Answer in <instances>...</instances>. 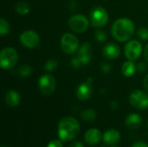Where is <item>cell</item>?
<instances>
[{
	"mask_svg": "<svg viewBox=\"0 0 148 147\" xmlns=\"http://www.w3.org/2000/svg\"><path fill=\"white\" fill-rule=\"evenodd\" d=\"M61 47L64 53L74 54L78 50L79 41L75 35L65 33L61 38Z\"/></svg>",
	"mask_w": 148,
	"mask_h": 147,
	"instance_id": "8992f818",
	"label": "cell"
},
{
	"mask_svg": "<svg viewBox=\"0 0 148 147\" xmlns=\"http://www.w3.org/2000/svg\"><path fill=\"white\" fill-rule=\"evenodd\" d=\"M92 79L88 78L85 82L81 83L76 89V96L80 101H87L92 95Z\"/></svg>",
	"mask_w": 148,
	"mask_h": 147,
	"instance_id": "7c38bea8",
	"label": "cell"
},
{
	"mask_svg": "<svg viewBox=\"0 0 148 147\" xmlns=\"http://www.w3.org/2000/svg\"><path fill=\"white\" fill-rule=\"evenodd\" d=\"M18 60V54L14 48L6 47L0 53V65L3 69L13 68Z\"/></svg>",
	"mask_w": 148,
	"mask_h": 147,
	"instance_id": "277c9868",
	"label": "cell"
},
{
	"mask_svg": "<svg viewBox=\"0 0 148 147\" xmlns=\"http://www.w3.org/2000/svg\"><path fill=\"white\" fill-rule=\"evenodd\" d=\"M112 69V67L109 63L108 62H105V63H102L101 65V70L102 71V73H105V74H108Z\"/></svg>",
	"mask_w": 148,
	"mask_h": 147,
	"instance_id": "4316f807",
	"label": "cell"
},
{
	"mask_svg": "<svg viewBox=\"0 0 148 147\" xmlns=\"http://www.w3.org/2000/svg\"><path fill=\"white\" fill-rule=\"evenodd\" d=\"M6 104L10 107H17L20 103V95L15 90H9L4 96Z\"/></svg>",
	"mask_w": 148,
	"mask_h": 147,
	"instance_id": "e0dca14e",
	"label": "cell"
},
{
	"mask_svg": "<svg viewBox=\"0 0 148 147\" xmlns=\"http://www.w3.org/2000/svg\"><path fill=\"white\" fill-rule=\"evenodd\" d=\"M127 126L130 129H137L141 126L143 123V119L138 113H130L127 116L125 120Z\"/></svg>",
	"mask_w": 148,
	"mask_h": 147,
	"instance_id": "2e32d148",
	"label": "cell"
},
{
	"mask_svg": "<svg viewBox=\"0 0 148 147\" xmlns=\"http://www.w3.org/2000/svg\"><path fill=\"white\" fill-rule=\"evenodd\" d=\"M29 4L26 2H19L16 6V10L19 15L24 16L29 12Z\"/></svg>",
	"mask_w": 148,
	"mask_h": 147,
	"instance_id": "d6986e66",
	"label": "cell"
},
{
	"mask_svg": "<svg viewBox=\"0 0 148 147\" xmlns=\"http://www.w3.org/2000/svg\"><path fill=\"white\" fill-rule=\"evenodd\" d=\"M136 34H137V36L139 38H140L141 40H144V41L148 40V28H147V27L140 28L137 30Z\"/></svg>",
	"mask_w": 148,
	"mask_h": 147,
	"instance_id": "cb8c5ba5",
	"label": "cell"
},
{
	"mask_svg": "<svg viewBox=\"0 0 148 147\" xmlns=\"http://www.w3.org/2000/svg\"><path fill=\"white\" fill-rule=\"evenodd\" d=\"M143 51L141 43L137 40H132L127 42L124 48L125 55L129 61L137 60Z\"/></svg>",
	"mask_w": 148,
	"mask_h": 147,
	"instance_id": "30bf717a",
	"label": "cell"
},
{
	"mask_svg": "<svg viewBox=\"0 0 148 147\" xmlns=\"http://www.w3.org/2000/svg\"><path fill=\"white\" fill-rule=\"evenodd\" d=\"M136 65L133 62V61H127L125 62L122 64L121 67V71L122 74L126 76V77H131L132 75H134L136 72Z\"/></svg>",
	"mask_w": 148,
	"mask_h": 147,
	"instance_id": "ac0fdd59",
	"label": "cell"
},
{
	"mask_svg": "<svg viewBox=\"0 0 148 147\" xmlns=\"http://www.w3.org/2000/svg\"><path fill=\"white\" fill-rule=\"evenodd\" d=\"M95 39L100 42H105L108 38V36H107V33L104 32L103 30H100V29H97L95 32Z\"/></svg>",
	"mask_w": 148,
	"mask_h": 147,
	"instance_id": "d4e9b609",
	"label": "cell"
},
{
	"mask_svg": "<svg viewBox=\"0 0 148 147\" xmlns=\"http://www.w3.org/2000/svg\"><path fill=\"white\" fill-rule=\"evenodd\" d=\"M2 147H4V146H2Z\"/></svg>",
	"mask_w": 148,
	"mask_h": 147,
	"instance_id": "e575fe53",
	"label": "cell"
},
{
	"mask_svg": "<svg viewBox=\"0 0 148 147\" xmlns=\"http://www.w3.org/2000/svg\"><path fill=\"white\" fill-rule=\"evenodd\" d=\"M58 67V62L55 59H49L48 61H46L45 64H44V69L47 72H54Z\"/></svg>",
	"mask_w": 148,
	"mask_h": 147,
	"instance_id": "7402d4cb",
	"label": "cell"
},
{
	"mask_svg": "<svg viewBox=\"0 0 148 147\" xmlns=\"http://www.w3.org/2000/svg\"><path fill=\"white\" fill-rule=\"evenodd\" d=\"M111 147H118V146H111Z\"/></svg>",
	"mask_w": 148,
	"mask_h": 147,
	"instance_id": "836d02e7",
	"label": "cell"
},
{
	"mask_svg": "<svg viewBox=\"0 0 148 147\" xmlns=\"http://www.w3.org/2000/svg\"><path fill=\"white\" fill-rule=\"evenodd\" d=\"M130 104L140 110L148 107V94L141 90H134L129 95Z\"/></svg>",
	"mask_w": 148,
	"mask_h": 147,
	"instance_id": "9c48e42d",
	"label": "cell"
},
{
	"mask_svg": "<svg viewBox=\"0 0 148 147\" xmlns=\"http://www.w3.org/2000/svg\"><path fill=\"white\" fill-rule=\"evenodd\" d=\"M80 133L78 121L70 116L62 118L58 124V136L62 141H71L75 139Z\"/></svg>",
	"mask_w": 148,
	"mask_h": 147,
	"instance_id": "6da1fadb",
	"label": "cell"
},
{
	"mask_svg": "<svg viewBox=\"0 0 148 147\" xmlns=\"http://www.w3.org/2000/svg\"><path fill=\"white\" fill-rule=\"evenodd\" d=\"M82 119L85 121H93L96 119V113L93 109H86L82 113Z\"/></svg>",
	"mask_w": 148,
	"mask_h": 147,
	"instance_id": "44dd1931",
	"label": "cell"
},
{
	"mask_svg": "<svg viewBox=\"0 0 148 147\" xmlns=\"http://www.w3.org/2000/svg\"><path fill=\"white\" fill-rule=\"evenodd\" d=\"M120 53H121L120 47L116 43H114V42L107 43L102 49L103 55L110 60L118 58L120 56Z\"/></svg>",
	"mask_w": 148,
	"mask_h": 147,
	"instance_id": "4fadbf2b",
	"label": "cell"
},
{
	"mask_svg": "<svg viewBox=\"0 0 148 147\" xmlns=\"http://www.w3.org/2000/svg\"><path fill=\"white\" fill-rule=\"evenodd\" d=\"M143 86L146 88V90L148 91V75L144 78V80H143Z\"/></svg>",
	"mask_w": 148,
	"mask_h": 147,
	"instance_id": "d6a6232c",
	"label": "cell"
},
{
	"mask_svg": "<svg viewBox=\"0 0 148 147\" xmlns=\"http://www.w3.org/2000/svg\"><path fill=\"white\" fill-rule=\"evenodd\" d=\"M102 139L101 132L96 128H91L88 130L85 133V140L88 145L95 146L100 143Z\"/></svg>",
	"mask_w": 148,
	"mask_h": 147,
	"instance_id": "5bb4252c",
	"label": "cell"
},
{
	"mask_svg": "<svg viewBox=\"0 0 148 147\" xmlns=\"http://www.w3.org/2000/svg\"><path fill=\"white\" fill-rule=\"evenodd\" d=\"M88 25H89L88 19L82 14L73 15L69 19V28L76 33H82L86 31Z\"/></svg>",
	"mask_w": 148,
	"mask_h": 147,
	"instance_id": "52a82bcc",
	"label": "cell"
},
{
	"mask_svg": "<svg viewBox=\"0 0 148 147\" xmlns=\"http://www.w3.org/2000/svg\"><path fill=\"white\" fill-rule=\"evenodd\" d=\"M132 147H148V145L143 141H138V142H135Z\"/></svg>",
	"mask_w": 148,
	"mask_h": 147,
	"instance_id": "f1b7e54d",
	"label": "cell"
},
{
	"mask_svg": "<svg viewBox=\"0 0 148 147\" xmlns=\"http://www.w3.org/2000/svg\"><path fill=\"white\" fill-rule=\"evenodd\" d=\"M31 72H32V68L29 64L21 65L18 68V70H17V73H18L19 76L22 77V78H26V77L29 76Z\"/></svg>",
	"mask_w": 148,
	"mask_h": 147,
	"instance_id": "ffe728a7",
	"label": "cell"
},
{
	"mask_svg": "<svg viewBox=\"0 0 148 147\" xmlns=\"http://www.w3.org/2000/svg\"><path fill=\"white\" fill-rule=\"evenodd\" d=\"M92 57V49L91 45L88 42L84 43L78 49L77 55L73 57L70 64L74 68H80L82 66L87 65Z\"/></svg>",
	"mask_w": 148,
	"mask_h": 147,
	"instance_id": "3957f363",
	"label": "cell"
},
{
	"mask_svg": "<svg viewBox=\"0 0 148 147\" xmlns=\"http://www.w3.org/2000/svg\"><path fill=\"white\" fill-rule=\"evenodd\" d=\"M10 31V25L4 18L0 19V34L2 36L7 35Z\"/></svg>",
	"mask_w": 148,
	"mask_h": 147,
	"instance_id": "603a6c76",
	"label": "cell"
},
{
	"mask_svg": "<svg viewBox=\"0 0 148 147\" xmlns=\"http://www.w3.org/2000/svg\"><path fill=\"white\" fill-rule=\"evenodd\" d=\"M56 87V79L49 74L43 75L38 81V88L40 92L44 95H50L54 93Z\"/></svg>",
	"mask_w": 148,
	"mask_h": 147,
	"instance_id": "ba28073f",
	"label": "cell"
},
{
	"mask_svg": "<svg viewBox=\"0 0 148 147\" xmlns=\"http://www.w3.org/2000/svg\"><path fill=\"white\" fill-rule=\"evenodd\" d=\"M134 24L128 18H119L112 26V35L115 40L123 42L128 41L134 33Z\"/></svg>",
	"mask_w": 148,
	"mask_h": 147,
	"instance_id": "7a4b0ae2",
	"label": "cell"
},
{
	"mask_svg": "<svg viewBox=\"0 0 148 147\" xmlns=\"http://www.w3.org/2000/svg\"><path fill=\"white\" fill-rule=\"evenodd\" d=\"M110 107H111V108L113 110H116L119 107V104H118V102L116 101H113L110 102Z\"/></svg>",
	"mask_w": 148,
	"mask_h": 147,
	"instance_id": "4dcf8cb0",
	"label": "cell"
},
{
	"mask_svg": "<svg viewBox=\"0 0 148 147\" xmlns=\"http://www.w3.org/2000/svg\"><path fill=\"white\" fill-rule=\"evenodd\" d=\"M21 43L29 49H35L40 43V37L34 30H25L20 35Z\"/></svg>",
	"mask_w": 148,
	"mask_h": 147,
	"instance_id": "8fae6325",
	"label": "cell"
},
{
	"mask_svg": "<svg viewBox=\"0 0 148 147\" xmlns=\"http://www.w3.org/2000/svg\"><path fill=\"white\" fill-rule=\"evenodd\" d=\"M47 147H63V145L62 143V140H58V139H55L50 141Z\"/></svg>",
	"mask_w": 148,
	"mask_h": 147,
	"instance_id": "83f0119b",
	"label": "cell"
},
{
	"mask_svg": "<svg viewBox=\"0 0 148 147\" xmlns=\"http://www.w3.org/2000/svg\"><path fill=\"white\" fill-rule=\"evenodd\" d=\"M69 147H84V146L81 141H75V142L71 143Z\"/></svg>",
	"mask_w": 148,
	"mask_h": 147,
	"instance_id": "f546056e",
	"label": "cell"
},
{
	"mask_svg": "<svg viewBox=\"0 0 148 147\" xmlns=\"http://www.w3.org/2000/svg\"><path fill=\"white\" fill-rule=\"evenodd\" d=\"M90 23L95 28H101L105 26L109 19L108 11L101 6L95 7L89 14Z\"/></svg>",
	"mask_w": 148,
	"mask_h": 147,
	"instance_id": "5b68a950",
	"label": "cell"
},
{
	"mask_svg": "<svg viewBox=\"0 0 148 147\" xmlns=\"http://www.w3.org/2000/svg\"><path fill=\"white\" fill-rule=\"evenodd\" d=\"M136 69L137 71H139L140 73H145L147 69V66L145 62H139L137 65H136Z\"/></svg>",
	"mask_w": 148,
	"mask_h": 147,
	"instance_id": "484cf974",
	"label": "cell"
},
{
	"mask_svg": "<svg viewBox=\"0 0 148 147\" xmlns=\"http://www.w3.org/2000/svg\"><path fill=\"white\" fill-rule=\"evenodd\" d=\"M102 139L104 143L108 146H114L121 139V134L118 131L114 129L108 130L102 136Z\"/></svg>",
	"mask_w": 148,
	"mask_h": 147,
	"instance_id": "9a60e30c",
	"label": "cell"
},
{
	"mask_svg": "<svg viewBox=\"0 0 148 147\" xmlns=\"http://www.w3.org/2000/svg\"><path fill=\"white\" fill-rule=\"evenodd\" d=\"M143 55H144V58L145 60L148 62V43L146 45L145 49H144V51H143Z\"/></svg>",
	"mask_w": 148,
	"mask_h": 147,
	"instance_id": "1f68e13d",
	"label": "cell"
}]
</instances>
